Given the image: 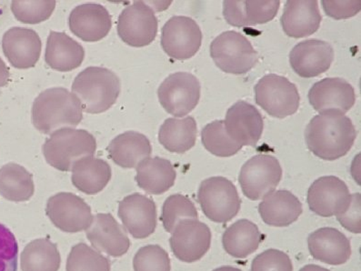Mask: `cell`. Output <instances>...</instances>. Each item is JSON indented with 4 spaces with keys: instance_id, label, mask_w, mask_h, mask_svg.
Returning <instances> with one entry per match:
<instances>
[{
    "instance_id": "ac0fdd59",
    "label": "cell",
    "mask_w": 361,
    "mask_h": 271,
    "mask_svg": "<svg viewBox=\"0 0 361 271\" xmlns=\"http://www.w3.org/2000/svg\"><path fill=\"white\" fill-rule=\"evenodd\" d=\"M334 61V49L331 44L319 40L297 44L290 54L291 68L301 78H315L325 73Z\"/></svg>"
},
{
    "instance_id": "ab89813d",
    "label": "cell",
    "mask_w": 361,
    "mask_h": 271,
    "mask_svg": "<svg viewBox=\"0 0 361 271\" xmlns=\"http://www.w3.org/2000/svg\"><path fill=\"white\" fill-rule=\"evenodd\" d=\"M18 245L13 233L0 223V271L18 270Z\"/></svg>"
},
{
    "instance_id": "74e56055",
    "label": "cell",
    "mask_w": 361,
    "mask_h": 271,
    "mask_svg": "<svg viewBox=\"0 0 361 271\" xmlns=\"http://www.w3.org/2000/svg\"><path fill=\"white\" fill-rule=\"evenodd\" d=\"M279 0H247L243 1L245 27L262 25L274 20L279 12Z\"/></svg>"
},
{
    "instance_id": "5bb4252c",
    "label": "cell",
    "mask_w": 361,
    "mask_h": 271,
    "mask_svg": "<svg viewBox=\"0 0 361 271\" xmlns=\"http://www.w3.org/2000/svg\"><path fill=\"white\" fill-rule=\"evenodd\" d=\"M212 231L199 219L182 220L172 231L169 244L175 257L186 263L202 260L212 245Z\"/></svg>"
},
{
    "instance_id": "cb8c5ba5",
    "label": "cell",
    "mask_w": 361,
    "mask_h": 271,
    "mask_svg": "<svg viewBox=\"0 0 361 271\" xmlns=\"http://www.w3.org/2000/svg\"><path fill=\"white\" fill-rule=\"evenodd\" d=\"M302 203L288 191H273L259 205V213L267 225L285 228L297 222Z\"/></svg>"
},
{
    "instance_id": "f546056e",
    "label": "cell",
    "mask_w": 361,
    "mask_h": 271,
    "mask_svg": "<svg viewBox=\"0 0 361 271\" xmlns=\"http://www.w3.org/2000/svg\"><path fill=\"white\" fill-rule=\"evenodd\" d=\"M197 137V122L193 116L166 119L159 132V143L169 152L178 154L192 149Z\"/></svg>"
},
{
    "instance_id": "b9f144b4",
    "label": "cell",
    "mask_w": 361,
    "mask_h": 271,
    "mask_svg": "<svg viewBox=\"0 0 361 271\" xmlns=\"http://www.w3.org/2000/svg\"><path fill=\"white\" fill-rule=\"evenodd\" d=\"M337 217L338 222L348 231L354 234L361 233V197L360 193L351 195V201L344 213Z\"/></svg>"
},
{
    "instance_id": "4fadbf2b",
    "label": "cell",
    "mask_w": 361,
    "mask_h": 271,
    "mask_svg": "<svg viewBox=\"0 0 361 271\" xmlns=\"http://www.w3.org/2000/svg\"><path fill=\"white\" fill-rule=\"evenodd\" d=\"M307 201L313 213L329 217L341 215L347 210L351 194L347 184L338 176H325L310 186Z\"/></svg>"
},
{
    "instance_id": "1f68e13d",
    "label": "cell",
    "mask_w": 361,
    "mask_h": 271,
    "mask_svg": "<svg viewBox=\"0 0 361 271\" xmlns=\"http://www.w3.org/2000/svg\"><path fill=\"white\" fill-rule=\"evenodd\" d=\"M61 263L58 247L48 239L30 242L20 256L22 271H59Z\"/></svg>"
},
{
    "instance_id": "4dcf8cb0",
    "label": "cell",
    "mask_w": 361,
    "mask_h": 271,
    "mask_svg": "<svg viewBox=\"0 0 361 271\" xmlns=\"http://www.w3.org/2000/svg\"><path fill=\"white\" fill-rule=\"evenodd\" d=\"M35 192L33 176L24 167L8 163L0 169V196L14 203L30 200Z\"/></svg>"
},
{
    "instance_id": "8d00e7d4",
    "label": "cell",
    "mask_w": 361,
    "mask_h": 271,
    "mask_svg": "<svg viewBox=\"0 0 361 271\" xmlns=\"http://www.w3.org/2000/svg\"><path fill=\"white\" fill-rule=\"evenodd\" d=\"M135 271H171L168 252L159 245L140 248L133 258Z\"/></svg>"
},
{
    "instance_id": "836d02e7",
    "label": "cell",
    "mask_w": 361,
    "mask_h": 271,
    "mask_svg": "<svg viewBox=\"0 0 361 271\" xmlns=\"http://www.w3.org/2000/svg\"><path fill=\"white\" fill-rule=\"evenodd\" d=\"M199 219V214L192 201L181 194L169 196L163 204L161 222L165 231L172 233L182 220Z\"/></svg>"
},
{
    "instance_id": "d590c367",
    "label": "cell",
    "mask_w": 361,
    "mask_h": 271,
    "mask_svg": "<svg viewBox=\"0 0 361 271\" xmlns=\"http://www.w3.org/2000/svg\"><path fill=\"white\" fill-rule=\"evenodd\" d=\"M55 0L23 1L14 0L11 3L12 13L18 21L24 24L36 25L48 20L56 8Z\"/></svg>"
},
{
    "instance_id": "7a4b0ae2",
    "label": "cell",
    "mask_w": 361,
    "mask_h": 271,
    "mask_svg": "<svg viewBox=\"0 0 361 271\" xmlns=\"http://www.w3.org/2000/svg\"><path fill=\"white\" fill-rule=\"evenodd\" d=\"M82 119L80 100L67 88H49L33 103V125L45 135H52L62 128H76Z\"/></svg>"
},
{
    "instance_id": "484cf974",
    "label": "cell",
    "mask_w": 361,
    "mask_h": 271,
    "mask_svg": "<svg viewBox=\"0 0 361 271\" xmlns=\"http://www.w3.org/2000/svg\"><path fill=\"white\" fill-rule=\"evenodd\" d=\"M84 58L85 49L78 41L64 32L50 31L45 53L49 68L61 72L72 71L82 64Z\"/></svg>"
},
{
    "instance_id": "f35d334b",
    "label": "cell",
    "mask_w": 361,
    "mask_h": 271,
    "mask_svg": "<svg viewBox=\"0 0 361 271\" xmlns=\"http://www.w3.org/2000/svg\"><path fill=\"white\" fill-rule=\"evenodd\" d=\"M250 271H293V265L288 254L271 248L254 258Z\"/></svg>"
},
{
    "instance_id": "d6986e66",
    "label": "cell",
    "mask_w": 361,
    "mask_h": 271,
    "mask_svg": "<svg viewBox=\"0 0 361 271\" xmlns=\"http://www.w3.org/2000/svg\"><path fill=\"white\" fill-rule=\"evenodd\" d=\"M86 233L93 248L109 256L121 257L130 250V241L127 233L111 213L94 216Z\"/></svg>"
},
{
    "instance_id": "83f0119b",
    "label": "cell",
    "mask_w": 361,
    "mask_h": 271,
    "mask_svg": "<svg viewBox=\"0 0 361 271\" xmlns=\"http://www.w3.org/2000/svg\"><path fill=\"white\" fill-rule=\"evenodd\" d=\"M72 183L87 195H96L104 190L111 179V167L94 156L83 157L72 168Z\"/></svg>"
},
{
    "instance_id": "f1b7e54d",
    "label": "cell",
    "mask_w": 361,
    "mask_h": 271,
    "mask_svg": "<svg viewBox=\"0 0 361 271\" xmlns=\"http://www.w3.org/2000/svg\"><path fill=\"white\" fill-rule=\"evenodd\" d=\"M263 241L255 223L247 219H240L226 229L222 244L228 254L235 258H246L259 248Z\"/></svg>"
},
{
    "instance_id": "9a60e30c",
    "label": "cell",
    "mask_w": 361,
    "mask_h": 271,
    "mask_svg": "<svg viewBox=\"0 0 361 271\" xmlns=\"http://www.w3.org/2000/svg\"><path fill=\"white\" fill-rule=\"evenodd\" d=\"M224 124L229 137L241 147H255L264 129V121L259 110L243 100L228 109Z\"/></svg>"
},
{
    "instance_id": "9c48e42d",
    "label": "cell",
    "mask_w": 361,
    "mask_h": 271,
    "mask_svg": "<svg viewBox=\"0 0 361 271\" xmlns=\"http://www.w3.org/2000/svg\"><path fill=\"white\" fill-rule=\"evenodd\" d=\"M158 97L159 103L169 114L182 118L199 104L200 80L188 72L169 75L160 85Z\"/></svg>"
},
{
    "instance_id": "5b68a950",
    "label": "cell",
    "mask_w": 361,
    "mask_h": 271,
    "mask_svg": "<svg viewBox=\"0 0 361 271\" xmlns=\"http://www.w3.org/2000/svg\"><path fill=\"white\" fill-rule=\"evenodd\" d=\"M210 56L216 67L233 75L247 73L259 61V54L250 40L233 30L226 31L212 41Z\"/></svg>"
},
{
    "instance_id": "8992f818",
    "label": "cell",
    "mask_w": 361,
    "mask_h": 271,
    "mask_svg": "<svg viewBox=\"0 0 361 271\" xmlns=\"http://www.w3.org/2000/svg\"><path fill=\"white\" fill-rule=\"evenodd\" d=\"M197 203L213 222L227 223L240 212L241 200L235 186L224 176H212L202 182Z\"/></svg>"
},
{
    "instance_id": "e0dca14e",
    "label": "cell",
    "mask_w": 361,
    "mask_h": 271,
    "mask_svg": "<svg viewBox=\"0 0 361 271\" xmlns=\"http://www.w3.org/2000/svg\"><path fill=\"white\" fill-rule=\"evenodd\" d=\"M307 97L310 105L319 114L336 112L345 115L356 102L354 88L341 78H326L316 82Z\"/></svg>"
},
{
    "instance_id": "8fae6325",
    "label": "cell",
    "mask_w": 361,
    "mask_h": 271,
    "mask_svg": "<svg viewBox=\"0 0 361 271\" xmlns=\"http://www.w3.org/2000/svg\"><path fill=\"white\" fill-rule=\"evenodd\" d=\"M159 21L149 5L136 1L119 15L118 34L127 45L142 48L150 45L158 34Z\"/></svg>"
},
{
    "instance_id": "3957f363",
    "label": "cell",
    "mask_w": 361,
    "mask_h": 271,
    "mask_svg": "<svg viewBox=\"0 0 361 271\" xmlns=\"http://www.w3.org/2000/svg\"><path fill=\"white\" fill-rule=\"evenodd\" d=\"M121 88V80L114 72L102 67H89L75 78L72 93L80 100L85 112L99 114L114 105Z\"/></svg>"
},
{
    "instance_id": "7402d4cb",
    "label": "cell",
    "mask_w": 361,
    "mask_h": 271,
    "mask_svg": "<svg viewBox=\"0 0 361 271\" xmlns=\"http://www.w3.org/2000/svg\"><path fill=\"white\" fill-rule=\"evenodd\" d=\"M322 20L316 0H288L281 22L286 35L301 39L316 33Z\"/></svg>"
},
{
    "instance_id": "f6af8a7d",
    "label": "cell",
    "mask_w": 361,
    "mask_h": 271,
    "mask_svg": "<svg viewBox=\"0 0 361 271\" xmlns=\"http://www.w3.org/2000/svg\"><path fill=\"white\" fill-rule=\"evenodd\" d=\"M213 271H243L240 269H237V267H231V266H223L221 267H218Z\"/></svg>"
},
{
    "instance_id": "ee69618b",
    "label": "cell",
    "mask_w": 361,
    "mask_h": 271,
    "mask_svg": "<svg viewBox=\"0 0 361 271\" xmlns=\"http://www.w3.org/2000/svg\"><path fill=\"white\" fill-rule=\"evenodd\" d=\"M300 271H331L325 269V267H322L318 266V265L309 264L304 266L302 269H300Z\"/></svg>"
},
{
    "instance_id": "e575fe53",
    "label": "cell",
    "mask_w": 361,
    "mask_h": 271,
    "mask_svg": "<svg viewBox=\"0 0 361 271\" xmlns=\"http://www.w3.org/2000/svg\"><path fill=\"white\" fill-rule=\"evenodd\" d=\"M66 271H111V261L89 245H75L68 255Z\"/></svg>"
},
{
    "instance_id": "30bf717a",
    "label": "cell",
    "mask_w": 361,
    "mask_h": 271,
    "mask_svg": "<svg viewBox=\"0 0 361 271\" xmlns=\"http://www.w3.org/2000/svg\"><path fill=\"white\" fill-rule=\"evenodd\" d=\"M202 30L190 17L175 16L162 28L161 47L166 54L177 61H187L199 52Z\"/></svg>"
},
{
    "instance_id": "277c9868",
    "label": "cell",
    "mask_w": 361,
    "mask_h": 271,
    "mask_svg": "<svg viewBox=\"0 0 361 271\" xmlns=\"http://www.w3.org/2000/svg\"><path fill=\"white\" fill-rule=\"evenodd\" d=\"M95 137L85 129L62 128L50 135L43 145V154L50 166L61 171H71L75 163L94 156Z\"/></svg>"
},
{
    "instance_id": "ffe728a7",
    "label": "cell",
    "mask_w": 361,
    "mask_h": 271,
    "mask_svg": "<svg viewBox=\"0 0 361 271\" xmlns=\"http://www.w3.org/2000/svg\"><path fill=\"white\" fill-rule=\"evenodd\" d=\"M2 49L12 67L27 69L39 61L42 42L35 30L15 27L3 36Z\"/></svg>"
},
{
    "instance_id": "7c38bea8",
    "label": "cell",
    "mask_w": 361,
    "mask_h": 271,
    "mask_svg": "<svg viewBox=\"0 0 361 271\" xmlns=\"http://www.w3.org/2000/svg\"><path fill=\"white\" fill-rule=\"evenodd\" d=\"M46 213L56 228L68 233L87 231L94 217L89 204L83 198L68 192L50 197Z\"/></svg>"
},
{
    "instance_id": "60d3db41",
    "label": "cell",
    "mask_w": 361,
    "mask_h": 271,
    "mask_svg": "<svg viewBox=\"0 0 361 271\" xmlns=\"http://www.w3.org/2000/svg\"><path fill=\"white\" fill-rule=\"evenodd\" d=\"M322 7L325 13L334 20H347L355 17L360 12L359 0L353 1H338V0H322Z\"/></svg>"
},
{
    "instance_id": "44dd1931",
    "label": "cell",
    "mask_w": 361,
    "mask_h": 271,
    "mask_svg": "<svg viewBox=\"0 0 361 271\" xmlns=\"http://www.w3.org/2000/svg\"><path fill=\"white\" fill-rule=\"evenodd\" d=\"M72 33L86 42L105 39L112 28L111 16L102 5L87 3L78 6L68 18Z\"/></svg>"
},
{
    "instance_id": "d4e9b609",
    "label": "cell",
    "mask_w": 361,
    "mask_h": 271,
    "mask_svg": "<svg viewBox=\"0 0 361 271\" xmlns=\"http://www.w3.org/2000/svg\"><path fill=\"white\" fill-rule=\"evenodd\" d=\"M109 159L123 169L137 168L149 159L152 146L145 135L136 131L124 132L113 140L108 147Z\"/></svg>"
},
{
    "instance_id": "6da1fadb",
    "label": "cell",
    "mask_w": 361,
    "mask_h": 271,
    "mask_svg": "<svg viewBox=\"0 0 361 271\" xmlns=\"http://www.w3.org/2000/svg\"><path fill=\"white\" fill-rule=\"evenodd\" d=\"M356 138L357 131L351 119L336 112L314 116L305 131L307 149L328 162L346 156Z\"/></svg>"
},
{
    "instance_id": "603a6c76",
    "label": "cell",
    "mask_w": 361,
    "mask_h": 271,
    "mask_svg": "<svg viewBox=\"0 0 361 271\" xmlns=\"http://www.w3.org/2000/svg\"><path fill=\"white\" fill-rule=\"evenodd\" d=\"M307 246L315 260L332 266L346 263L351 256L350 239L335 228L317 229L307 238Z\"/></svg>"
},
{
    "instance_id": "2e32d148",
    "label": "cell",
    "mask_w": 361,
    "mask_h": 271,
    "mask_svg": "<svg viewBox=\"0 0 361 271\" xmlns=\"http://www.w3.org/2000/svg\"><path fill=\"white\" fill-rule=\"evenodd\" d=\"M118 217L126 231L135 239H146L156 231V203L142 194L134 193L124 198L119 203Z\"/></svg>"
},
{
    "instance_id": "ba28073f",
    "label": "cell",
    "mask_w": 361,
    "mask_h": 271,
    "mask_svg": "<svg viewBox=\"0 0 361 271\" xmlns=\"http://www.w3.org/2000/svg\"><path fill=\"white\" fill-rule=\"evenodd\" d=\"M282 178L281 163L271 155L251 157L241 168L238 181L245 197L259 200L278 187Z\"/></svg>"
},
{
    "instance_id": "d6a6232c",
    "label": "cell",
    "mask_w": 361,
    "mask_h": 271,
    "mask_svg": "<svg viewBox=\"0 0 361 271\" xmlns=\"http://www.w3.org/2000/svg\"><path fill=\"white\" fill-rule=\"evenodd\" d=\"M202 140L204 147L216 157H232L243 149L229 137L223 121H215L206 125L202 131Z\"/></svg>"
},
{
    "instance_id": "4316f807",
    "label": "cell",
    "mask_w": 361,
    "mask_h": 271,
    "mask_svg": "<svg viewBox=\"0 0 361 271\" xmlns=\"http://www.w3.org/2000/svg\"><path fill=\"white\" fill-rule=\"evenodd\" d=\"M177 173L169 160L163 157H149L137 167V186L147 193L161 195L175 184Z\"/></svg>"
},
{
    "instance_id": "7bdbcfd3",
    "label": "cell",
    "mask_w": 361,
    "mask_h": 271,
    "mask_svg": "<svg viewBox=\"0 0 361 271\" xmlns=\"http://www.w3.org/2000/svg\"><path fill=\"white\" fill-rule=\"evenodd\" d=\"M9 78H11V72L6 63L0 58V88L7 86Z\"/></svg>"
},
{
    "instance_id": "52a82bcc",
    "label": "cell",
    "mask_w": 361,
    "mask_h": 271,
    "mask_svg": "<svg viewBox=\"0 0 361 271\" xmlns=\"http://www.w3.org/2000/svg\"><path fill=\"white\" fill-rule=\"evenodd\" d=\"M254 91L257 105L274 118H287L300 108V96L296 85L282 76H264L257 82Z\"/></svg>"
}]
</instances>
